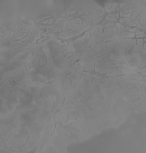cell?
I'll return each instance as SVG.
<instances>
[{
  "mask_svg": "<svg viewBox=\"0 0 146 153\" xmlns=\"http://www.w3.org/2000/svg\"><path fill=\"white\" fill-rule=\"evenodd\" d=\"M33 51L25 64L30 85H45L59 79L61 72L69 68L73 59L72 53L66 43L48 41Z\"/></svg>",
  "mask_w": 146,
  "mask_h": 153,
  "instance_id": "obj_2",
  "label": "cell"
},
{
  "mask_svg": "<svg viewBox=\"0 0 146 153\" xmlns=\"http://www.w3.org/2000/svg\"><path fill=\"white\" fill-rule=\"evenodd\" d=\"M102 82L82 80L66 95L59 114L71 120L81 131V137H89L105 128L117 127L126 118L138 100V83L115 77Z\"/></svg>",
  "mask_w": 146,
  "mask_h": 153,
  "instance_id": "obj_1",
  "label": "cell"
}]
</instances>
